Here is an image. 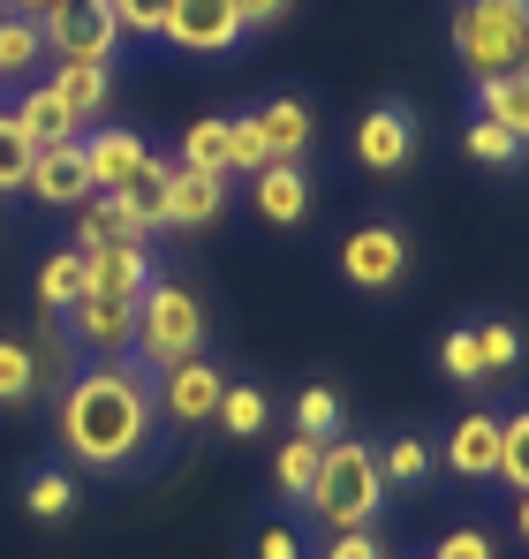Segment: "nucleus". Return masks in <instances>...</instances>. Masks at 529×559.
Returning a JSON list of instances; mask_svg holds the SVG:
<instances>
[{
  "instance_id": "25",
  "label": "nucleus",
  "mask_w": 529,
  "mask_h": 559,
  "mask_svg": "<svg viewBox=\"0 0 529 559\" xmlns=\"http://www.w3.org/2000/svg\"><path fill=\"white\" fill-rule=\"evenodd\" d=\"M432 439H416V431H401V439H386V447H378V476H386V484H409V491H416V484H432Z\"/></svg>"
},
{
  "instance_id": "1",
  "label": "nucleus",
  "mask_w": 529,
  "mask_h": 559,
  "mask_svg": "<svg viewBox=\"0 0 529 559\" xmlns=\"http://www.w3.org/2000/svg\"><path fill=\"white\" fill-rule=\"evenodd\" d=\"M54 439H61V454L77 468H91V476H137V468L160 454V401H152V378L137 371L129 356L84 364V371L61 385Z\"/></svg>"
},
{
  "instance_id": "5",
  "label": "nucleus",
  "mask_w": 529,
  "mask_h": 559,
  "mask_svg": "<svg viewBox=\"0 0 529 559\" xmlns=\"http://www.w3.org/2000/svg\"><path fill=\"white\" fill-rule=\"evenodd\" d=\"M38 38H46V53L54 61H91V69H114L121 61V23L106 15V0H54L46 15H38Z\"/></svg>"
},
{
  "instance_id": "30",
  "label": "nucleus",
  "mask_w": 529,
  "mask_h": 559,
  "mask_svg": "<svg viewBox=\"0 0 529 559\" xmlns=\"http://www.w3.org/2000/svg\"><path fill=\"white\" fill-rule=\"evenodd\" d=\"M469 333H477V356H484V385L522 364V333H515L507 318H484V325H469Z\"/></svg>"
},
{
  "instance_id": "15",
  "label": "nucleus",
  "mask_w": 529,
  "mask_h": 559,
  "mask_svg": "<svg viewBox=\"0 0 529 559\" xmlns=\"http://www.w3.org/2000/svg\"><path fill=\"white\" fill-rule=\"evenodd\" d=\"M220 212H227V175H189V167H167L160 227H212Z\"/></svg>"
},
{
  "instance_id": "4",
  "label": "nucleus",
  "mask_w": 529,
  "mask_h": 559,
  "mask_svg": "<svg viewBox=\"0 0 529 559\" xmlns=\"http://www.w3.org/2000/svg\"><path fill=\"white\" fill-rule=\"evenodd\" d=\"M446 38H454V61L477 84L515 76L522 69V38H529V0H461L454 23H446Z\"/></svg>"
},
{
  "instance_id": "21",
  "label": "nucleus",
  "mask_w": 529,
  "mask_h": 559,
  "mask_svg": "<svg viewBox=\"0 0 529 559\" xmlns=\"http://www.w3.org/2000/svg\"><path fill=\"white\" fill-rule=\"evenodd\" d=\"M84 302V250H46V265H38V310H54V318H69Z\"/></svg>"
},
{
  "instance_id": "44",
  "label": "nucleus",
  "mask_w": 529,
  "mask_h": 559,
  "mask_svg": "<svg viewBox=\"0 0 529 559\" xmlns=\"http://www.w3.org/2000/svg\"><path fill=\"white\" fill-rule=\"evenodd\" d=\"M522 69H529V38H522Z\"/></svg>"
},
{
  "instance_id": "28",
  "label": "nucleus",
  "mask_w": 529,
  "mask_h": 559,
  "mask_svg": "<svg viewBox=\"0 0 529 559\" xmlns=\"http://www.w3.org/2000/svg\"><path fill=\"white\" fill-rule=\"evenodd\" d=\"M515 499L529 491V408H515V416H499V468H492Z\"/></svg>"
},
{
  "instance_id": "23",
  "label": "nucleus",
  "mask_w": 529,
  "mask_h": 559,
  "mask_svg": "<svg viewBox=\"0 0 529 559\" xmlns=\"http://www.w3.org/2000/svg\"><path fill=\"white\" fill-rule=\"evenodd\" d=\"M23 514L31 522H69L77 514V476L69 468H31L23 476Z\"/></svg>"
},
{
  "instance_id": "16",
  "label": "nucleus",
  "mask_w": 529,
  "mask_h": 559,
  "mask_svg": "<svg viewBox=\"0 0 529 559\" xmlns=\"http://www.w3.org/2000/svg\"><path fill=\"white\" fill-rule=\"evenodd\" d=\"M250 212H258L264 227H295V219L310 212V175L287 167V159L258 167V175H250Z\"/></svg>"
},
{
  "instance_id": "10",
  "label": "nucleus",
  "mask_w": 529,
  "mask_h": 559,
  "mask_svg": "<svg viewBox=\"0 0 529 559\" xmlns=\"http://www.w3.org/2000/svg\"><path fill=\"white\" fill-rule=\"evenodd\" d=\"M69 341L84 348L91 364H114V356H129V341H137V302L84 295V302L69 310Z\"/></svg>"
},
{
  "instance_id": "41",
  "label": "nucleus",
  "mask_w": 529,
  "mask_h": 559,
  "mask_svg": "<svg viewBox=\"0 0 529 559\" xmlns=\"http://www.w3.org/2000/svg\"><path fill=\"white\" fill-rule=\"evenodd\" d=\"M235 15H243V31H272L295 15V0H235Z\"/></svg>"
},
{
  "instance_id": "36",
  "label": "nucleus",
  "mask_w": 529,
  "mask_h": 559,
  "mask_svg": "<svg viewBox=\"0 0 529 559\" xmlns=\"http://www.w3.org/2000/svg\"><path fill=\"white\" fill-rule=\"evenodd\" d=\"M258 167H272L258 121H250V114H227V175H258Z\"/></svg>"
},
{
  "instance_id": "14",
  "label": "nucleus",
  "mask_w": 529,
  "mask_h": 559,
  "mask_svg": "<svg viewBox=\"0 0 529 559\" xmlns=\"http://www.w3.org/2000/svg\"><path fill=\"white\" fill-rule=\"evenodd\" d=\"M461 484H484L492 468H499V416L492 408H469V416H454L446 424V454H439Z\"/></svg>"
},
{
  "instance_id": "13",
  "label": "nucleus",
  "mask_w": 529,
  "mask_h": 559,
  "mask_svg": "<svg viewBox=\"0 0 529 559\" xmlns=\"http://www.w3.org/2000/svg\"><path fill=\"white\" fill-rule=\"evenodd\" d=\"M152 242H98L84 258V295H114V302H137L152 287Z\"/></svg>"
},
{
  "instance_id": "34",
  "label": "nucleus",
  "mask_w": 529,
  "mask_h": 559,
  "mask_svg": "<svg viewBox=\"0 0 529 559\" xmlns=\"http://www.w3.org/2000/svg\"><path fill=\"white\" fill-rule=\"evenodd\" d=\"M31 159H38V144L15 129V114H0V197L31 182Z\"/></svg>"
},
{
  "instance_id": "24",
  "label": "nucleus",
  "mask_w": 529,
  "mask_h": 559,
  "mask_svg": "<svg viewBox=\"0 0 529 559\" xmlns=\"http://www.w3.org/2000/svg\"><path fill=\"white\" fill-rule=\"evenodd\" d=\"M212 424H220L227 439H264V431H272V401H264L258 385H227V393H220V416H212Z\"/></svg>"
},
{
  "instance_id": "17",
  "label": "nucleus",
  "mask_w": 529,
  "mask_h": 559,
  "mask_svg": "<svg viewBox=\"0 0 529 559\" xmlns=\"http://www.w3.org/2000/svg\"><path fill=\"white\" fill-rule=\"evenodd\" d=\"M46 92L69 106V121H77V129H98V121H106V98H114V69H91V61H54Z\"/></svg>"
},
{
  "instance_id": "29",
  "label": "nucleus",
  "mask_w": 529,
  "mask_h": 559,
  "mask_svg": "<svg viewBox=\"0 0 529 559\" xmlns=\"http://www.w3.org/2000/svg\"><path fill=\"white\" fill-rule=\"evenodd\" d=\"M38 393V348L31 341H0V408H23Z\"/></svg>"
},
{
  "instance_id": "35",
  "label": "nucleus",
  "mask_w": 529,
  "mask_h": 559,
  "mask_svg": "<svg viewBox=\"0 0 529 559\" xmlns=\"http://www.w3.org/2000/svg\"><path fill=\"white\" fill-rule=\"evenodd\" d=\"M439 371L454 378V385H484V356H477V333H469V325H454L439 341Z\"/></svg>"
},
{
  "instance_id": "6",
  "label": "nucleus",
  "mask_w": 529,
  "mask_h": 559,
  "mask_svg": "<svg viewBox=\"0 0 529 559\" xmlns=\"http://www.w3.org/2000/svg\"><path fill=\"white\" fill-rule=\"evenodd\" d=\"M409 265H416V250H409V227H393V219H363L341 235V280L355 295H393Z\"/></svg>"
},
{
  "instance_id": "19",
  "label": "nucleus",
  "mask_w": 529,
  "mask_h": 559,
  "mask_svg": "<svg viewBox=\"0 0 529 559\" xmlns=\"http://www.w3.org/2000/svg\"><path fill=\"white\" fill-rule=\"evenodd\" d=\"M8 114H15V129H23V136H31L38 152H46V144H77V136H84V129L69 121V106H61V98L46 92V84L15 92V106H8Z\"/></svg>"
},
{
  "instance_id": "20",
  "label": "nucleus",
  "mask_w": 529,
  "mask_h": 559,
  "mask_svg": "<svg viewBox=\"0 0 529 559\" xmlns=\"http://www.w3.org/2000/svg\"><path fill=\"white\" fill-rule=\"evenodd\" d=\"M477 114L484 121H499L515 144H529V69L515 76H492V84H477Z\"/></svg>"
},
{
  "instance_id": "22",
  "label": "nucleus",
  "mask_w": 529,
  "mask_h": 559,
  "mask_svg": "<svg viewBox=\"0 0 529 559\" xmlns=\"http://www.w3.org/2000/svg\"><path fill=\"white\" fill-rule=\"evenodd\" d=\"M175 167H189V175H227V114H204V121L181 129Z\"/></svg>"
},
{
  "instance_id": "2",
  "label": "nucleus",
  "mask_w": 529,
  "mask_h": 559,
  "mask_svg": "<svg viewBox=\"0 0 529 559\" xmlns=\"http://www.w3.org/2000/svg\"><path fill=\"white\" fill-rule=\"evenodd\" d=\"M303 514L326 522L333 537H341V530H378V514H386L378 447H363L349 431L326 439V447H318V476H310V491H303Z\"/></svg>"
},
{
  "instance_id": "40",
  "label": "nucleus",
  "mask_w": 529,
  "mask_h": 559,
  "mask_svg": "<svg viewBox=\"0 0 529 559\" xmlns=\"http://www.w3.org/2000/svg\"><path fill=\"white\" fill-rule=\"evenodd\" d=\"M318 559H386V545H378V530H341Z\"/></svg>"
},
{
  "instance_id": "39",
  "label": "nucleus",
  "mask_w": 529,
  "mask_h": 559,
  "mask_svg": "<svg viewBox=\"0 0 529 559\" xmlns=\"http://www.w3.org/2000/svg\"><path fill=\"white\" fill-rule=\"evenodd\" d=\"M424 559H499V552H492V530L461 522V530H446V537H439V545H432Z\"/></svg>"
},
{
  "instance_id": "9",
  "label": "nucleus",
  "mask_w": 529,
  "mask_h": 559,
  "mask_svg": "<svg viewBox=\"0 0 529 559\" xmlns=\"http://www.w3.org/2000/svg\"><path fill=\"white\" fill-rule=\"evenodd\" d=\"M250 31H243V15H235V0H175V15H167V46L189 53V61H220V53H235Z\"/></svg>"
},
{
  "instance_id": "42",
  "label": "nucleus",
  "mask_w": 529,
  "mask_h": 559,
  "mask_svg": "<svg viewBox=\"0 0 529 559\" xmlns=\"http://www.w3.org/2000/svg\"><path fill=\"white\" fill-rule=\"evenodd\" d=\"M46 8H54V0H0V15H23V23H38Z\"/></svg>"
},
{
  "instance_id": "27",
  "label": "nucleus",
  "mask_w": 529,
  "mask_h": 559,
  "mask_svg": "<svg viewBox=\"0 0 529 559\" xmlns=\"http://www.w3.org/2000/svg\"><path fill=\"white\" fill-rule=\"evenodd\" d=\"M46 61V38H38V23H23V15H0V84L8 76H31Z\"/></svg>"
},
{
  "instance_id": "11",
  "label": "nucleus",
  "mask_w": 529,
  "mask_h": 559,
  "mask_svg": "<svg viewBox=\"0 0 529 559\" xmlns=\"http://www.w3.org/2000/svg\"><path fill=\"white\" fill-rule=\"evenodd\" d=\"M77 144H84L91 189H106V197H114V189H129L144 167H152V144H144L137 129H114V121H98L91 136H77Z\"/></svg>"
},
{
  "instance_id": "3",
  "label": "nucleus",
  "mask_w": 529,
  "mask_h": 559,
  "mask_svg": "<svg viewBox=\"0 0 529 559\" xmlns=\"http://www.w3.org/2000/svg\"><path fill=\"white\" fill-rule=\"evenodd\" d=\"M204 333H212V318H204V302H197V287H181V280H152L144 295H137V341H129V364L144 378L175 371L189 356H204Z\"/></svg>"
},
{
  "instance_id": "8",
  "label": "nucleus",
  "mask_w": 529,
  "mask_h": 559,
  "mask_svg": "<svg viewBox=\"0 0 529 559\" xmlns=\"http://www.w3.org/2000/svg\"><path fill=\"white\" fill-rule=\"evenodd\" d=\"M355 159L363 175H409L416 159V106L409 98H371L355 121Z\"/></svg>"
},
{
  "instance_id": "18",
  "label": "nucleus",
  "mask_w": 529,
  "mask_h": 559,
  "mask_svg": "<svg viewBox=\"0 0 529 559\" xmlns=\"http://www.w3.org/2000/svg\"><path fill=\"white\" fill-rule=\"evenodd\" d=\"M250 121H258V136H264V159L303 167V152H310V136H318V121H310V106H303V98H264Z\"/></svg>"
},
{
  "instance_id": "32",
  "label": "nucleus",
  "mask_w": 529,
  "mask_h": 559,
  "mask_svg": "<svg viewBox=\"0 0 529 559\" xmlns=\"http://www.w3.org/2000/svg\"><path fill=\"white\" fill-rule=\"evenodd\" d=\"M310 476H318V439H295V431H287V447L272 454V484H280L287 499H303Z\"/></svg>"
},
{
  "instance_id": "7",
  "label": "nucleus",
  "mask_w": 529,
  "mask_h": 559,
  "mask_svg": "<svg viewBox=\"0 0 529 559\" xmlns=\"http://www.w3.org/2000/svg\"><path fill=\"white\" fill-rule=\"evenodd\" d=\"M220 393H227V371L204 364V356H189V364L152 378V401H160V424L167 431H204L220 416Z\"/></svg>"
},
{
  "instance_id": "43",
  "label": "nucleus",
  "mask_w": 529,
  "mask_h": 559,
  "mask_svg": "<svg viewBox=\"0 0 529 559\" xmlns=\"http://www.w3.org/2000/svg\"><path fill=\"white\" fill-rule=\"evenodd\" d=\"M515 537H522V545H529V491H522V499H515Z\"/></svg>"
},
{
  "instance_id": "37",
  "label": "nucleus",
  "mask_w": 529,
  "mask_h": 559,
  "mask_svg": "<svg viewBox=\"0 0 529 559\" xmlns=\"http://www.w3.org/2000/svg\"><path fill=\"white\" fill-rule=\"evenodd\" d=\"M250 559H310V545H303V530L287 514H272V522L250 530Z\"/></svg>"
},
{
  "instance_id": "12",
  "label": "nucleus",
  "mask_w": 529,
  "mask_h": 559,
  "mask_svg": "<svg viewBox=\"0 0 529 559\" xmlns=\"http://www.w3.org/2000/svg\"><path fill=\"white\" fill-rule=\"evenodd\" d=\"M31 197H38V204H54V212H84L91 197H98V189H91V167H84V144H46V152H38V159H31Z\"/></svg>"
},
{
  "instance_id": "26",
  "label": "nucleus",
  "mask_w": 529,
  "mask_h": 559,
  "mask_svg": "<svg viewBox=\"0 0 529 559\" xmlns=\"http://www.w3.org/2000/svg\"><path fill=\"white\" fill-rule=\"evenodd\" d=\"M349 424H341V393L333 385H303V401H295V439H341Z\"/></svg>"
},
{
  "instance_id": "33",
  "label": "nucleus",
  "mask_w": 529,
  "mask_h": 559,
  "mask_svg": "<svg viewBox=\"0 0 529 559\" xmlns=\"http://www.w3.org/2000/svg\"><path fill=\"white\" fill-rule=\"evenodd\" d=\"M106 15L121 23V38H167L175 0H106Z\"/></svg>"
},
{
  "instance_id": "38",
  "label": "nucleus",
  "mask_w": 529,
  "mask_h": 559,
  "mask_svg": "<svg viewBox=\"0 0 529 559\" xmlns=\"http://www.w3.org/2000/svg\"><path fill=\"white\" fill-rule=\"evenodd\" d=\"M114 197H121L129 212H144V219H152V235H160V197H167V159H152V167H144L137 182H129V189H114Z\"/></svg>"
},
{
  "instance_id": "31",
  "label": "nucleus",
  "mask_w": 529,
  "mask_h": 559,
  "mask_svg": "<svg viewBox=\"0 0 529 559\" xmlns=\"http://www.w3.org/2000/svg\"><path fill=\"white\" fill-rule=\"evenodd\" d=\"M461 144H469V159H477V167H515V159L529 152V144H515V136H507L499 121H484V114H469Z\"/></svg>"
}]
</instances>
